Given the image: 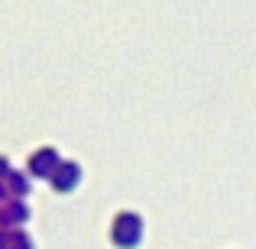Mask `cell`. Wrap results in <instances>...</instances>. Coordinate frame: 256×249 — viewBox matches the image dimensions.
I'll return each instance as SVG.
<instances>
[{
    "label": "cell",
    "mask_w": 256,
    "mask_h": 249,
    "mask_svg": "<svg viewBox=\"0 0 256 249\" xmlns=\"http://www.w3.org/2000/svg\"><path fill=\"white\" fill-rule=\"evenodd\" d=\"M114 237L120 240V246H133V240L140 237V220H136V214H117Z\"/></svg>",
    "instance_id": "obj_1"
}]
</instances>
